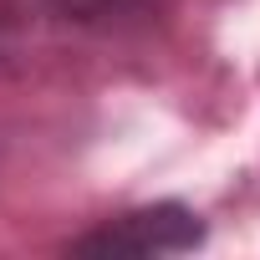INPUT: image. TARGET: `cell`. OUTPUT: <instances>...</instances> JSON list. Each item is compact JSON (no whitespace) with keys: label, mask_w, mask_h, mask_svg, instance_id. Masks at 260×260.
Returning <instances> with one entry per match:
<instances>
[{"label":"cell","mask_w":260,"mask_h":260,"mask_svg":"<svg viewBox=\"0 0 260 260\" xmlns=\"http://www.w3.org/2000/svg\"><path fill=\"white\" fill-rule=\"evenodd\" d=\"M209 245V219L189 199H143L127 204L56 245V255L77 260H169V255H199Z\"/></svg>","instance_id":"1"},{"label":"cell","mask_w":260,"mask_h":260,"mask_svg":"<svg viewBox=\"0 0 260 260\" xmlns=\"http://www.w3.org/2000/svg\"><path fill=\"white\" fill-rule=\"evenodd\" d=\"M184 0H36L41 21H51L56 31L72 36H148L153 26H164Z\"/></svg>","instance_id":"2"}]
</instances>
